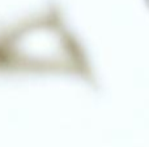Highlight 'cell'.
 I'll use <instances>...</instances> for the list:
<instances>
[{"instance_id": "6da1fadb", "label": "cell", "mask_w": 149, "mask_h": 147, "mask_svg": "<svg viewBox=\"0 0 149 147\" xmlns=\"http://www.w3.org/2000/svg\"><path fill=\"white\" fill-rule=\"evenodd\" d=\"M0 61L28 70H67L79 64L76 46L59 23L42 20L24 25L0 43Z\"/></svg>"}]
</instances>
